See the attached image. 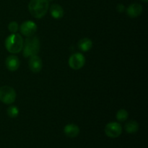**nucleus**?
I'll return each mask as SVG.
<instances>
[{
    "instance_id": "nucleus-1",
    "label": "nucleus",
    "mask_w": 148,
    "mask_h": 148,
    "mask_svg": "<svg viewBox=\"0 0 148 148\" xmlns=\"http://www.w3.org/2000/svg\"><path fill=\"white\" fill-rule=\"evenodd\" d=\"M49 9L48 0H30L28 10L32 16L37 19L44 17Z\"/></svg>"
},
{
    "instance_id": "nucleus-2",
    "label": "nucleus",
    "mask_w": 148,
    "mask_h": 148,
    "mask_svg": "<svg viewBox=\"0 0 148 148\" xmlns=\"http://www.w3.org/2000/svg\"><path fill=\"white\" fill-rule=\"evenodd\" d=\"M23 56L24 57L37 55L40 50V40L36 36H30L25 39L23 43Z\"/></svg>"
},
{
    "instance_id": "nucleus-3",
    "label": "nucleus",
    "mask_w": 148,
    "mask_h": 148,
    "mask_svg": "<svg viewBox=\"0 0 148 148\" xmlns=\"http://www.w3.org/2000/svg\"><path fill=\"white\" fill-rule=\"evenodd\" d=\"M23 39L21 35L12 33L6 38L5 47L9 52L12 53H20L23 47Z\"/></svg>"
},
{
    "instance_id": "nucleus-4",
    "label": "nucleus",
    "mask_w": 148,
    "mask_h": 148,
    "mask_svg": "<svg viewBox=\"0 0 148 148\" xmlns=\"http://www.w3.org/2000/svg\"><path fill=\"white\" fill-rule=\"evenodd\" d=\"M16 92L12 87L2 86L0 88V101L5 104H11L16 99Z\"/></svg>"
},
{
    "instance_id": "nucleus-5",
    "label": "nucleus",
    "mask_w": 148,
    "mask_h": 148,
    "mask_svg": "<svg viewBox=\"0 0 148 148\" xmlns=\"http://www.w3.org/2000/svg\"><path fill=\"white\" fill-rule=\"evenodd\" d=\"M105 133L110 138H116L122 133V127L118 122H110L106 125Z\"/></svg>"
},
{
    "instance_id": "nucleus-6",
    "label": "nucleus",
    "mask_w": 148,
    "mask_h": 148,
    "mask_svg": "<svg viewBox=\"0 0 148 148\" xmlns=\"http://www.w3.org/2000/svg\"><path fill=\"white\" fill-rule=\"evenodd\" d=\"M85 64V58L80 53H75L71 55L69 59V65L72 69H80Z\"/></svg>"
},
{
    "instance_id": "nucleus-7",
    "label": "nucleus",
    "mask_w": 148,
    "mask_h": 148,
    "mask_svg": "<svg viewBox=\"0 0 148 148\" xmlns=\"http://www.w3.org/2000/svg\"><path fill=\"white\" fill-rule=\"evenodd\" d=\"M20 31L23 36L26 37H30L33 36L37 31V25L31 20H27L23 23L20 25Z\"/></svg>"
},
{
    "instance_id": "nucleus-8",
    "label": "nucleus",
    "mask_w": 148,
    "mask_h": 148,
    "mask_svg": "<svg viewBox=\"0 0 148 148\" xmlns=\"http://www.w3.org/2000/svg\"><path fill=\"white\" fill-rule=\"evenodd\" d=\"M28 64L31 72L34 73H38L43 68V62H42L41 59L38 55L30 56Z\"/></svg>"
},
{
    "instance_id": "nucleus-9",
    "label": "nucleus",
    "mask_w": 148,
    "mask_h": 148,
    "mask_svg": "<svg viewBox=\"0 0 148 148\" xmlns=\"http://www.w3.org/2000/svg\"><path fill=\"white\" fill-rule=\"evenodd\" d=\"M5 64L7 69L11 72H14L17 70L20 66V62L18 57L14 55H10L6 59Z\"/></svg>"
},
{
    "instance_id": "nucleus-10",
    "label": "nucleus",
    "mask_w": 148,
    "mask_h": 148,
    "mask_svg": "<svg viewBox=\"0 0 148 148\" xmlns=\"http://www.w3.org/2000/svg\"><path fill=\"white\" fill-rule=\"evenodd\" d=\"M142 12H143V7L141 4H138V3H134V4H131L129 6L127 10V14L129 17H132V18L139 17Z\"/></svg>"
},
{
    "instance_id": "nucleus-11",
    "label": "nucleus",
    "mask_w": 148,
    "mask_h": 148,
    "mask_svg": "<svg viewBox=\"0 0 148 148\" xmlns=\"http://www.w3.org/2000/svg\"><path fill=\"white\" fill-rule=\"evenodd\" d=\"M64 132L66 137L69 138H74L79 134V128L76 124H69L65 126Z\"/></svg>"
},
{
    "instance_id": "nucleus-12",
    "label": "nucleus",
    "mask_w": 148,
    "mask_h": 148,
    "mask_svg": "<svg viewBox=\"0 0 148 148\" xmlns=\"http://www.w3.org/2000/svg\"><path fill=\"white\" fill-rule=\"evenodd\" d=\"M50 13L54 19H60L64 15V10L59 4H53L50 7Z\"/></svg>"
},
{
    "instance_id": "nucleus-13",
    "label": "nucleus",
    "mask_w": 148,
    "mask_h": 148,
    "mask_svg": "<svg viewBox=\"0 0 148 148\" xmlns=\"http://www.w3.org/2000/svg\"><path fill=\"white\" fill-rule=\"evenodd\" d=\"M92 46V42L88 38H82L78 42V48L80 49L82 51L87 52L91 49Z\"/></svg>"
},
{
    "instance_id": "nucleus-14",
    "label": "nucleus",
    "mask_w": 148,
    "mask_h": 148,
    "mask_svg": "<svg viewBox=\"0 0 148 148\" xmlns=\"http://www.w3.org/2000/svg\"><path fill=\"white\" fill-rule=\"evenodd\" d=\"M126 132L129 134H134L136 133L139 130V124L137 121H134V120H131V121H128L125 124Z\"/></svg>"
},
{
    "instance_id": "nucleus-15",
    "label": "nucleus",
    "mask_w": 148,
    "mask_h": 148,
    "mask_svg": "<svg viewBox=\"0 0 148 148\" xmlns=\"http://www.w3.org/2000/svg\"><path fill=\"white\" fill-rule=\"evenodd\" d=\"M129 114L125 109H120L116 113V119L119 121H125L128 119Z\"/></svg>"
},
{
    "instance_id": "nucleus-16",
    "label": "nucleus",
    "mask_w": 148,
    "mask_h": 148,
    "mask_svg": "<svg viewBox=\"0 0 148 148\" xmlns=\"http://www.w3.org/2000/svg\"><path fill=\"white\" fill-rule=\"evenodd\" d=\"M7 115L11 118H15L19 114V109L15 106H12L7 108Z\"/></svg>"
},
{
    "instance_id": "nucleus-17",
    "label": "nucleus",
    "mask_w": 148,
    "mask_h": 148,
    "mask_svg": "<svg viewBox=\"0 0 148 148\" xmlns=\"http://www.w3.org/2000/svg\"><path fill=\"white\" fill-rule=\"evenodd\" d=\"M8 30L12 33H16L19 30V25L17 22L12 21L8 25Z\"/></svg>"
},
{
    "instance_id": "nucleus-18",
    "label": "nucleus",
    "mask_w": 148,
    "mask_h": 148,
    "mask_svg": "<svg viewBox=\"0 0 148 148\" xmlns=\"http://www.w3.org/2000/svg\"><path fill=\"white\" fill-rule=\"evenodd\" d=\"M116 10H117V12H119L121 13V12H123L124 10H125V7H124V4H119L116 7Z\"/></svg>"
},
{
    "instance_id": "nucleus-19",
    "label": "nucleus",
    "mask_w": 148,
    "mask_h": 148,
    "mask_svg": "<svg viewBox=\"0 0 148 148\" xmlns=\"http://www.w3.org/2000/svg\"><path fill=\"white\" fill-rule=\"evenodd\" d=\"M143 1H144V2H147L148 0H142Z\"/></svg>"
}]
</instances>
